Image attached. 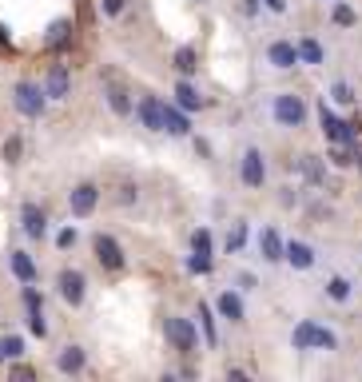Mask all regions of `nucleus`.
Instances as JSON below:
<instances>
[{
  "label": "nucleus",
  "mask_w": 362,
  "mask_h": 382,
  "mask_svg": "<svg viewBox=\"0 0 362 382\" xmlns=\"http://www.w3.org/2000/svg\"><path fill=\"white\" fill-rule=\"evenodd\" d=\"M116 200H120V203H136V183H120V187H116Z\"/></svg>",
  "instance_id": "nucleus-39"
},
{
  "label": "nucleus",
  "mask_w": 362,
  "mask_h": 382,
  "mask_svg": "<svg viewBox=\"0 0 362 382\" xmlns=\"http://www.w3.org/2000/svg\"><path fill=\"white\" fill-rule=\"evenodd\" d=\"M92 255H96V263H100L104 271H124V263H128V255H124L120 239L116 235H92Z\"/></svg>",
  "instance_id": "nucleus-6"
},
{
  "label": "nucleus",
  "mask_w": 362,
  "mask_h": 382,
  "mask_svg": "<svg viewBox=\"0 0 362 382\" xmlns=\"http://www.w3.org/2000/svg\"><path fill=\"white\" fill-rule=\"evenodd\" d=\"M136 116H140V124L148 131H163V100H155V96H140V100H136Z\"/></svg>",
  "instance_id": "nucleus-16"
},
{
  "label": "nucleus",
  "mask_w": 362,
  "mask_h": 382,
  "mask_svg": "<svg viewBox=\"0 0 362 382\" xmlns=\"http://www.w3.org/2000/svg\"><path fill=\"white\" fill-rule=\"evenodd\" d=\"M239 183H243V187H251V191H259L263 183H267V160H263L259 148H243V155H239Z\"/></svg>",
  "instance_id": "nucleus-7"
},
{
  "label": "nucleus",
  "mask_w": 362,
  "mask_h": 382,
  "mask_svg": "<svg viewBox=\"0 0 362 382\" xmlns=\"http://www.w3.org/2000/svg\"><path fill=\"white\" fill-rule=\"evenodd\" d=\"M354 100H358V96H354V88L346 80H334L331 84V104H339V108H351Z\"/></svg>",
  "instance_id": "nucleus-31"
},
{
  "label": "nucleus",
  "mask_w": 362,
  "mask_h": 382,
  "mask_svg": "<svg viewBox=\"0 0 362 382\" xmlns=\"http://www.w3.org/2000/svg\"><path fill=\"white\" fill-rule=\"evenodd\" d=\"M21 354H24L21 334H4V339H0V362H12V359H21Z\"/></svg>",
  "instance_id": "nucleus-30"
},
{
  "label": "nucleus",
  "mask_w": 362,
  "mask_h": 382,
  "mask_svg": "<svg viewBox=\"0 0 362 382\" xmlns=\"http://www.w3.org/2000/svg\"><path fill=\"white\" fill-rule=\"evenodd\" d=\"M187 271H192V275H212L215 271V255L192 251V255H187Z\"/></svg>",
  "instance_id": "nucleus-32"
},
{
  "label": "nucleus",
  "mask_w": 362,
  "mask_h": 382,
  "mask_svg": "<svg viewBox=\"0 0 362 382\" xmlns=\"http://www.w3.org/2000/svg\"><path fill=\"white\" fill-rule=\"evenodd\" d=\"M319 120H322V131H327V140L331 143H354V128L342 116H334L331 104H322L319 108Z\"/></svg>",
  "instance_id": "nucleus-12"
},
{
  "label": "nucleus",
  "mask_w": 362,
  "mask_h": 382,
  "mask_svg": "<svg viewBox=\"0 0 362 382\" xmlns=\"http://www.w3.org/2000/svg\"><path fill=\"white\" fill-rule=\"evenodd\" d=\"M163 334H168V342L180 354H195V351H199V331H195V322L183 319V315H168V319H163Z\"/></svg>",
  "instance_id": "nucleus-3"
},
{
  "label": "nucleus",
  "mask_w": 362,
  "mask_h": 382,
  "mask_svg": "<svg viewBox=\"0 0 362 382\" xmlns=\"http://www.w3.org/2000/svg\"><path fill=\"white\" fill-rule=\"evenodd\" d=\"M56 295H60L68 307H84V299H88V275L76 271V267H64V271L56 275Z\"/></svg>",
  "instance_id": "nucleus-5"
},
{
  "label": "nucleus",
  "mask_w": 362,
  "mask_h": 382,
  "mask_svg": "<svg viewBox=\"0 0 362 382\" xmlns=\"http://www.w3.org/2000/svg\"><path fill=\"white\" fill-rule=\"evenodd\" d=\"M327 299L331 302H351L354 299V279L351 275H331V279H327Z\"/></svg>",
  "instance_id": "nucleus-23"
},
{
  "label": "nucleus",
  "mask_w": 362,
  "mask_h": 382,
  "mask_svg": "<svg viewBox=\"0 0 362 382\" xmlns=\"http://www.w3.org/2000/svg\"><path fill=\"white\" fill-rule=\"evenodd\" d=\"M24 307H28V331L36 334V339H48V322H44V299H40V291H36L32 283H24Z\"/></svg>",
  "instance_id": "nucleus-11"
},
{
  "label": "nucleus",
  "mask_w": 362,
  "mask_h": 382,
  "mask_svg": "<svg viewBox=\"0 0 362 382\" xmlns=\"http://www.w3.org/2000/svg\"><path fill=\"white\" fill-rule=\"evenodd\" d=\"M287 263H291L295 271H311L314 263H319V255H314L311 243H302V239H287Z\"/></svg>",
  "instance_id": "nucleus-19"
},
{
  "label": "nucleus",
  "mask_w": 362,
  "mask_h": 382,
  "mask_svg": "<svg viewBox=\"0 0 362 382\" xmlns=\"http://www.w3.org/2000/svg\"><path fill=\"white\" fill-rule=\"evenodd\" d=\"M299 60L311 64V68H322V64H327V52H322L319 40H311V36H307V40H299Z\"/></svg>",
  "instance_id": "nucleus-29"
},
{
  "label": "nucleus",
  "mask_w": 362,
  "mask_h": 382,
  "mask_svg": "<svg viewBox=\"0 0 362 382\" xmlns=\"http://www.w3.org/2000/svg\"><path fill=\"white\" fill-rule=\"evenodd\" d=\"M44 92H48V100H68L72 76H68V68H64V64H52L48 80H44Z\"/></svg>",
  "instance_id": "nucleus-21"
},
{
  "label": "nucleus",
  "mask_w": 362,
  "mask_h": 382,
  "mask_svg": "<svg viewBox=\"0 0 362 382\" xmlns=\"http://www.w3.org/2000/svg\"><path fill=\"white\" fill-rule=\"evenodd\" d=\"M259 9H263V0H239V12H243V16H259Z\"/></svg>",
  "instance_id": "nucleus-42"
},
{
  "label": "nucleus",
  "mask_w": 362,
  "mask_h": 382,
  "mask_svg": "<svg viewBox=\"0 0 362 382\" xmlns=\"http://www.w3.org/2000/svg\"><path fill=\"white\" fill-rule=\"evenodd\" d=\"M21 151H24L21 136H9V140H4V160H9V163H16V160H21Z\"/></svg>",
  "instance_id": "nucleus-36"
},
{
  "label": "nucleus",
  "mask_w": 362,
  "mask_h": 382,
  "mask_svg": "<svg viewBox=\"0 0 362 382\" xmlns=\"http://www.w3.org/2000/svg\"><path fill=\"white\" fill-rule=\"evenodd\" d=\"M259 259L263 263H287V239L279 235V227H263L259 231Z\"/></svg>",
  "instance_id": "nucleus-13"
},
{
  "label": "nucleus",
  "mask_w": 362,
  "mask_h": 382,
  "mask_svg": "<svg viewBox=\"0 0 362 382\" xmlns=\"http://www.w3.org/2000/svg\"><path fill=\"white\" fill-rule=\"evenodd\" d=\"M331 21L339 24V28H354V24H358V12H354L351 4H334V9H331Z\"/></svg>",
  "instance_id": "nucleus-34"
},
{
  "label": "nucleus",
  "mask_w": 362,
  "mask_h": 382,
  "mask_svg": "<svg viewBox=\"0 0 362 382\" xmlns=\"http://www.w3.org/2000/svg\"><path fill=\"white\" fill-rule=\"evenodd\" d=\"M12 104H16V111H21L24 120H40L44 108H48V92L36 88V84L21 80L16 88H12Z\"/></svg>",
  "instance_id": "nucleus-4"
},
{
  "label": "nucleus",
  "mask_w": 362,
  "mask_h": 382,
  "mask_svg": "<svg viewBox=\"0 0 362 382\" xmlns=\"http://www.w3.org/2000/svg\"><path fill=\"white\" fill-rule=\"evenodd\" d=\"M124 9H128V0H100V12L108 16V21H116Z\"/></svg>",
  "instance_id": "nucleus-37"
},
{
  "label": "nucleus",
  "mask_w": 362,
  "mask_h": 382,
  "mask_svg": "<svg viewBox=\"0 0 362 382\" xmlns=\"http://www.w3.org/2000/svg\"><path fill=\"white\" fill-rule=\"evenodd\" d=\"M263 9L275 12V16H287V12H291V4H287V0H263Z\"/></svg>",
  "instance_id": "nucleus-41"
},
{
  "label": "nucleus",
  "mask_w": 362,
  "mask_h": 382,
  "mask_svg": "<svg viewBox=\"0 0 362 382\" xmlns=\"http://www.w3.org/2000/svg\"><path fill=\"white\" fill-rule=\"evenodd\" d=\"M235 283H239V291H255V287H259V279H255L251 271H239V275H235Z\"/></svg>",
  "instance_id": "nucleus-38"
},
{
  "label": "nucleus",
  "mask_w": 362,
  "mask_h": 382,
  "mask_svg": "<svg viewBox=\"0 0 362 382\" xmlns=\"http://www.w3.org/2000/svg\"><path fill=\"white\" fill-rule=\"evenodd\" d=\"M171 96H175V104H180L183 111H203V108H207V100L199 96V88H195L187 76H180V80H175V92H171Z\"/></svg>",
  "instance_id": "nucleus-18"
},
{
  "label": "nucleus",
  "mask_w": 362,
  "mask_h": 382,
  "mask_svg": "<svg viewBox=\"0 0 362 382\" xmlns=\"http://www.w3.org/2000/svg\"><path fill=\"white\" fill-rule=\"evenodd\" d=\"M215 315L227 319V322H243V319H247V302H243L239 287H227V291L215 295Z\"/></svg>",
  "instance_id": "nucleus-10"
},
{
  "label": "nucleus",
  "mask_w": 362,
  "mask_h": 382,
  "mask_svg": "<svg viewBox=\"0 0 362 382\" xmlns=\"http://www.w3.org/2000/svg\"><path fill=\"white\" fill-rule=\"evenodd\" d=\"M9 267H12V275H16L21 283H36V275H40V271H36V259H32L28 251H12Z\"/></svg>",
  "instance_id": "nucleus-22"
},
{
  "label": "nucleus",
  "mask_w": 362,
  "mask_h": 382,
  "mask_svg": "<svg viewBox=\"0 0 362 382\" xmlns=\"http://www.w3.org/2000/svg\"><path fill=\"white\" fill-rule=\"evenodd\" d=\"M171 64H175V72H180V76H192V72L199 68V52H195L192 44H183V48H175Z\"/></svg>",
  "instance_id": "nucleus-25"
},
{
  "label": "nucleus",
  "mask_w": 362,
  "mask_h": 382,
  "mask_svg": "<svg viewBox=\"0 0 362 382\" xmlns=\"http://www.w3.org/2000/svg\"><path fill=\"white\" fill-rule=\"evenodd\" d=\"M195 4H203V0H195Z\"/></svg>",
  "instance_id": "nucleus-44"
},
{
  "label": "nucleus",
  "mask_w": 362,
  "mask_h": 382,
  "mask_svg": "<svg viewBox=\"0 0 362 382\" xmlns=\"http://www.w3.org/2000/svg\"><path fill=\"white\" fill-rule=\"evenodd\" d=\"M163 131L168 136H192V111H183L180 104H163Z\"/></svg>",
  "instance_id": "nucleus-17"
},
{
  "label": "nucleus",
  "mask_w": 362,
  "mask_h": 382,
  "mask_svg": "<svg viewBox=\"0 0 362 382\" xmlns=\"http://www.w3.org/2000/svg\"><path fill=\"white\" fill-rule=\"evenodd\" d=\"M192 251L215 255V239H212V231H207V227H195V231H192Z\"/></svg>",
  "instance_id": "nucleus-33"
},
{
  "label": "nucleus",
  "mask_w": 362,
  "mask_h": 382,
  "mask_svg": "<svg viewBox=\"0 0 362 382\" xmlns=\"http://www.w3.org/2000/svg\"><path fill=\"white\" fill-rule=\"evenodd\" d=\"M247 239H251V223L239 219V223L231 227V235H227V243H223V251H227V255H239L243 247H247Z\"/></svg>",
  "instance_id": "nucleus-26"
},
{
  "label": "nucleus",
  "mask_w": 362,
  "mask_h": 382,
  "mask_svg": "<svg viewBox=\"0 0 362 382\" xmlns=\"http://www.w3.org/2000/svg\"><path fill=\"white\" fill-rule=\"evenodd\" d=\"M72 40V21H52L48 36H44V48H64Z\"/></svg>",
  "instance_id": "nucleus-28"
},
{
  "label": "nucleus",
  "mask_w": 362,
  "mask_h": 382,
  "mask_svg": "<svg viewBox=\"0 0 362 382\" xmlns=\"http://www.w3.org/2000/svg\"><path fill=\"white\" fill-rule=\"evenodd\" d=\"M84 366H88V351H84L80 342L60 346V354H56V371H60V374H80Z\"/></svg>",
  "instance_id": "nucleus-15"
},
{
  "label": "nucleus",
  "mask_w": 362,
  "mask_h": 382,
  "mask_svg": "<svg viewBox=\"0 0 362 382\" xmlns=\"http://www.w3.org/2000/svg\"><path fill=\"white\" fill-rule=\"evenodd\" d=\"M195 315H199V327H203V342H207V346H219V331H215L212 302H199V307H195Z\"/></svg>",
  "instance_id": "nucleus-24"
},
{
  "label": "nucleus",
  "mask_w": 362,
  "mask_h": 382,
  "mask_svg": "<svg viewBox=\"0 0 362 382\" xmlns=\"http://www.w3.org/2000/svg\"><path fill=\"white\" fill-rule=\"evenodd\" d=\"M267 64H271L275 72H295L299 68V44H291V40H271L267 44Z\"/></svg>",
  "instance_id": "nucleus-9"
},
{
  "label": "nucleus",
  "mask_w": 362,
  "mask_h": 382,
  "mask_svg": "<svg viewBox=\"0 0 362 382\" xmlns=\"http://www.w3.org/2000/svg\"><path fill=\"white\" fill-rule=\"evenodd\" d=\"M21 227L28 239H44V235H48V215H44L40 203H24L21 207Z\"/></svg>",
  "instance_id": "nucleus-14"
},
{
  "label": "nucleus",
  "mask_w": 362,
  "mask_h": 382,
  "mask_svg": "<svg viewBox=\"0 0 362 382\" xmlns=\"http://www.w3.org/2000/svg\"><path fill=\"white\" fill-rule=\"evenodd\" d=\"M9 374H12V378H36V371H32V366H21V362H16Z\"/></svg>",
  "instance_id": "nucleus-43"
},
{
  "label": "nucleus",
  "mask_w": 362,
  "mask_h": 382,
  "mask_svg": "<svg viewBox=\"0 0 362 382\" xmlns=\"http://www.w3.org/2000/svg\"><path fill=\"white\" fill-rule=\"evenodd\" d=\"M96 203H100V187L92 180L76 183V187L68 191V212L76 215V219H88V215L96 212Z\"/></svg>",
  "instance_id": "nucleus-8"
},
{
  "label": "nucleus",
  "mask_w": 362,
  "mask_h": 382,
  "mask_svg": "<svg viewBox=\"0 0 362 382\" xmlns=\"http://www.w3.org/2000/svg\"><path fill=\"white\" fill-rule=\"evenodd\" d=\"M331 163H334V168H354V148H351V143H334V148H331Z\"/></svg>",
  "instance_id": "nucleus-35"
},
{
  "label": "nucleus",
  "mask_w": 362,
  "mask_h": 382,
  "mask_svg": "<svg viewBox=\"0 0 362 382\" xmlns=\"http://www.w3.org/2000/svg\"><path fill=\"white\" fill-rule=\"evenodd\" d=\"M104 96H108V108L116 111V116H131V111H136V100H131V92L124 88V84L108 80L104 84Z\"/></svg>",
  "instance_id": "nucleus-20"
},
{
  "label": "nucleus",
  "mask_w": 362,
  "mask_h": 382,
  "mask_svg": "<svg viewBox=\"0 0 362 382\" xmlns=\"http://www.w3.org/2000/svg\"><path fill=\"white\" fill-rule=\"evenodd\" d=\"M267 120L283 131H299L311 120V108H307V100H302L299 92H275L271 100H267Z\"/></svg>",
  "instance_id": "nucleus-1"
},
{
  "label": "nucleus",
  "mask_w": 362,
  "mask_h": 382,
  "mask_svg": "<svg viewBox=\"0 0 362 382\" xmlns=\"http://www.w3.org/2000/svg\"><path fill=\"white\" fill-rule=\"evenodd\" d=\"M72 243H76V227H64V231L56 235V247H60V251H68Z\"/></svg>",
  "instance_id": "nucleus-40"
},
{
  "label": "nucleus",
  "mask_w": 362,
  "mask_h": 382,
  "mask_svg": "<svg viewBox=\"0 0 362 382\" xmlns=\"http://www.w3.org/2000/svg\"><path fill=\"white\" fill-rule=\"evenodd\" d=\"M291 346L295 351H339V334L314 319H302L291 331Z\"/></svg>",
  "instance_id": "nucleus-2"
},
{
  "label": "nucleus",
  "mask_w": 362,
  "mask_h": 382,
  "mask_svg": "<svg viewBox=\"0 0 362 382\" xmlns=\"http://www.w3.org/2000/svg\"><path fill=\"white\" fill-rule=\"evenodd\" d=\"M299 171L307 175V183H314V187L327 180V163H322V155H302V160H299Z\"/></svg>",
  "instance_id": "nucleus-27"
}]
</instances>
